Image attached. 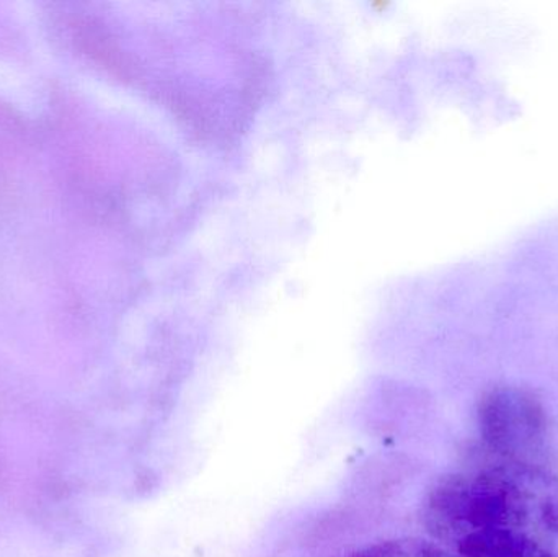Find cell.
Returning a JSON list of instances; mask_svg holds the SVG:
<instances>
[{
	"label": "cell",
	"instance_id": "obj_1",
	"mask_svg": "<svg viewBox=\"0 0 558 557\" xmlns=\"http://www.w3.org/2000/svg\"><path fill=\"white\" fill-rule=\"evenodd\" d=\"M478 421L485 441L517 467L533 468L547 451V417L541 402L518 388H497L484 396Z\"/></svg>",
	"mask_w": 558,
	"mask_h": 557
},
{
	"label": "cell",
	"instance_id": "obj_2",
	"mask_svg": "<svg viewBox=\"0 0 558 557\" xmlns=\"http://www.w3.org/2000/svg\"><path fill=\"white\" fill-rule=\"evenodd\" d=\"M458 549L465 557H557L537 536L520 530H488L459 540Z\"/></svg>",
	"mask_w": 558,
	"mask_h": 557
},
{
	"label": "cell",
	"instance_id": "obj_3",
	"mask_svg": "<svg viewBox=\"0 0 558 557\" xmlns=\"http://www.w3.org/2000/svg\"><path fill=\"white\" fill-rule=\"evenodd\" d=\"M351 557H445V555L422 540H393V542L369 546Z\"/></svg>",
	"mask_w": 558,
	"mask_h": 557
}]
</instances>
